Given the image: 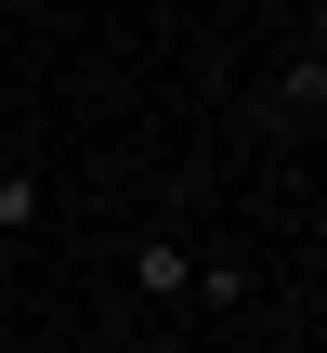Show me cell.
Listing matches in <instances>:
<instances>
[{
    "mask_svg": "<svg viewBox=\"0 0 327 353\" xmlns=\"http://www.w3.org/2000/svg\"><path fill=\"white\" fill-rule=\"evenodd\" d=\"M131 288H144V301H197V249H184V236H144V249H131Z\"/></svg>",
    "mask_w": 327,
    "mask_h": 353,
    "instance_id": "6da1fadb",
    "label": "cell"
},
{
    "mask_svg": "<svg viewBox=\"0 0 327 353\" xmlns=\"http://www.w3.org/2000/svg\"><path fill=\"white\" fill-rule=\"evenodd\" d=\"M39 210H52V196H39V170H26V157H0V236H39Z\"/></svg>",
    "mask_w": 327,
    "mask_h": 353,
    "instance_id": "7a4b0ae2",
    "label": "cell"
},
{
    "mask_svg": "<svg viewBox=\"0 0 327 353\" xmlns=\"http://www.w3.org/2000/svg\"><path fill=\"white\" fill-rule=\"evenodd\" d=\"M288 105H315V118H327V52H301V65H288Z\"/></svg>",
    "mask_w": 327,
    "mask_h": 353,
    "instance_id": "3957f363",
    "label": "cell"
},
{
    "mask_svg": "<svg viewBox=\"0 0 327 353\" xmlns=\"http://www.w3.org/2000/svg\"><path fill=\"white\" fill-rule=\"evenodd\" d=\"M131 353H184V341H131Z\"/></svg>",
    "mask_w": 327,
    "mask_h": 353,
    "instance_id": "277c9868",
    "label": "cell"
},
{
    "mask_svg": "<svg viewBox=\"0 0 327 353\" xmlns=\"http://www.w3.org/2000/svg\"><path fill=\"white\" fill-rule=\"evenodd\" d=\"M0 157H13V131H0Z\"/></svg>",
    "mask_w": 327,
    "mask_h": 353,
    "instance_id": "5b68a950",
    "label": "cell"
}]
</instances>
